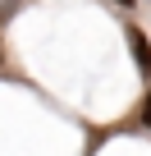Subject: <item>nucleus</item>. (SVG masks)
<instances>
[{
  "mask_svg": "<svg viewBox=\"0 0 151 156\" xmlns=\"http://www.w3.org/2000/svg\"><path fill=\"white\" fill-rule=\"evenodd\" d=\"M128 46H133V60L142 64V78H146V87H151V41L142 28H128Z\"/></svg>",
  "mask_w": 151,
  "mask_h": 156,
  "instance_id": "f257e3e1",
  "label": "nucleus"
},
{
  "mask_svg": "<svg viewBox=\"0 0 151 156\" xmlns=\"http://www.w3.org/2000/svg\"><path fill=\"white\" fill-rule=\"evenodd\" d=\"M142 124H151V97H146V106H142Z\"/></svg>",
  "mask_w": 151,
  "mask_h": 156,
  "instance_id": "f03ea898",
  "label": "nucleus"
},
{
  "mask_svg": "<svg viewBox=\"0 0 151 156\" xmlns=\"http://www.w3.org/2000/svg\"><path fill=\"white\" fill-rule=\"evenodd\" d=\"M115 5H133V0H115Z\"/></svg>",
  "mask_w": 151,
  "mask_h": 156,
  "instance_id": "7ed1b4c3",
  "label": "nucleus"
}]
</instances>
